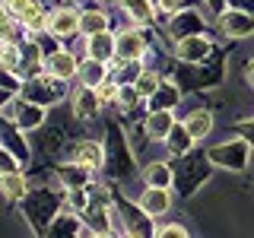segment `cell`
<instances>
[{
    "label": "cell",
    "mask_w": 254,
    "mask_h": 238,
    "mask_svg": "<svg viewBox=\"0 0 254 238\" xmlns=\"http://www.w3.org/2000/svg\"><path fill=\"white\" fill-rule=\"evenodd\" d=\"M210 156L197 153V149H188L185 156L178 159V169H175V187H178L181 197H194V190L210 178Z\"/></svg>",
    "instance_id": "6da1fadb"
},
{
    "label": "cell",
    "mask_w": 254,
    "mask_h": 238,
    "mask_svg": "<svg viewBox=\"0 0 254 238\" xmlns=\"http://www.w3.org/2000/svg\"><path fill=\"white\" fill-rule=\"evenodd\" d=\"M19 89H22V92H19L22 99L38 102V105H61V102L67 99L64 83H61V79H54V76H48V73H38V76L22 79Z\"/></svg>",
    "instance_id": "7a4b0ae2"
},
{
    "label": "cell",
    "mask_w": 254,
    "mask_h": 238,
    "mask_svg": "<svg viewBox=\"0 0 254 238\" xmlns=\"http://www.w3.org/2000/svg\"><path fill=\"white\" fill-rule=\"evenodd\" d=\"M54 197L48 187H38V190H29L22 197V219H29V226H35V232H48L45 219H54Z\"/></svg>",
    "instance_id": "3957f363"
},
{
    "label": "cell",
    "mask_w": 254,
    "mask_h": 238,
    "mask_svg": "<svg viewBox=\"0 0 254 238\" xmlns=\"http://www.w3.org/2000/svg\"><path fill=\"white\" fill-rule=\"evenodd\" d=\"M248 140H226L219 143V146L206 149V156H210V162L216 165V169H226V172H245L248 169Z\"/></svg>",
    "instance_id": "277c9868"
},
{
    "label": "cell",
    "mask_w": 254,
    "mask_h": 238,
    "mask_svg": "<svg viewBox=\"0 0 254 238\" xmlns=\"http://www.w3.org/2000/svg\"><path fill=\"white\" fill-rule=\"evenodd\" d=\"M105 156H108V175H115V178H124V175H130L133 149L127 146V137L121 133V127H108V146H105Z\"/></svg>",
    "instance_id": "5b68a950"
},
{
    "label": "cell",
    "mask_w": 254,
    "mask_h": 238,
    "mask_svg": "<svg viewBox=\"0 0 254 238\" xmlns=\"http://www.w3.org/2000/svg\"><path fill=\"white\" fill-rule=\"evenodd\" d=\"M79 16H83V10L73 3H61V6H51L48 10V26L45 32L54 38H70L79 32Z\"/></svg>",
    "instance_id": "8992f818"
},
{
    "label": "cell",
    "mask_w": 254,
    "mask_h": 238,
    "mask_svg": "<svg viewBox=\"0 0 254 238\" xmlns=\"http://www.w3.org/2000/svg\"><path fill=\"white\" fill-rule=\"evenodd\" d=\"M216 29L222 38H248L254 35V13L229 6V10L216 13Z\"/></svg>",
    "instance_id": "52a82bcc"
},
{
    "label": "cell",
    "mask_w": 254,
    "mask_h": 238,
    "mask_svg": "<svg viewBox=\"0 0 254 238\" xmlns=\"http://www.w3.org/2000/svg\"><path fill=\"white\" fill-rule=\"evenodd\" d=\"M210 54H213V38L203 32H194V35H185L175 42V60L181 63H203Z\"/></svg>",
    "instance_id": "ba28073f"
},
{
    "label": "cell",
    "mask_w": 254,
    "mask_h": 238,
    "mask_svg": "<svg viewBox=\"0 0 254 238\" xmlns=\"http://www.w3.org/2000/svg\"><path fill=\"white\" fill-rule=\"evenodd\" d=\"M76 70H79V60H76V54L70 51V48H54V51L45 54L42 73L61 79V83H70V79L76 76Z\"/></svg>",
    "instance_id": "9c48e42d"
},
{
    "label": "cell",
    "mask_w": 254,
    "mask_h": 238,
    "mask_svg": "<svg viewBox=\"0 0 254 238\" xmlns=\"http://www.w3.org/2000/svg\"><path fill=\"white\" fill-rule=\"evenodd\" d=\"M149 51L146 35L137 26H121L118 29V42H115V58L121 60H143V54Z\"/></svg>",
    "instance_id": "30bf717a"
},
{
    "label": "cell",
    "mask_w": 254,
    "mask_h": 238,
    "mask_svg": "<svg viewBox=\"0 0 254 238\" xmlns=\"http://www.w3.org/2000/svg\"><path fill=\"white\" fill-rule=\"evenodd\" d=\"M169 35H172V42H178V38H185V35H194V32H203L206 26H210V19L200 13V6H190V10H178L172 16L169 22Z\"/></svg>",
    "instance_id": "8fae6325"
},
{
    "label": "cell",
    "mask_w": 254,
    "mask_h": 238,
    "mask_svg": "<svg viewBox=\"0 0 254 238\" xmlns=\"http://www.w3.org/2000/svg\"><path fill=\"white\" fill-rule=\"evenodd\" d=\"M67 159L76 162V165H83V169H89V172H99L102 162H105V146H102L99 140H79V143L70 146Z\"/></svg>",
    "instance_id": "7c38bea8"
},
{
    "label": "cell",
    "mask_w": 254,
    "mask_h": 238,
    "mask_svg": "<svg viewBox=\"0 0 254 238\" xmlns=\"http://www.w3.org/2000/svg\"><path fill=\"white\" fill-rule=\"evenodd\" d=\"M19 130H38V127L45 124V105H38V102H29L22 99V95H16V121H13Z\"/></svg>",
    "instance_id": "4fadbf2b"
},
{
    "label": "cell",
    "mask_w": 254,
    "mask_h": 238,
    "mask_svg": "<svg viewBox=\"0 0 254 238\" xmlns=\"http://www.w3.org/2000/svg\"><path fill=\"white\" fill-rule=\"evenodd\" d=\"M137 203L143 206V210L149 213V216H165V213L172 210V190L169 187H143V194L137 197Z\"/></svg>",
    "instance_id": "5bb4252c"
},
{
    "label": "cell",
    "mask_w": 254,
    "mask_h": 238,
    "mask_svg": "<svg viewBox=\"0 0 254 238\" xmlns=\"http://www.w3.org/2000/svg\"><path fill=\"white\" fill-rule=\"evenodd\" d=\"M115 42H118V32H95V35H86V58H95L102 63H108L115 58Z\"/></svg>",
    "instance_id": "9a60e30c"
},
{
    "label": "cell",
    "mask_w": 254,
    "mask_h": 238,
    "mask_svg": "<svg viewBox=\"0 0 254 238\" xmlns=\"http://www.w3.org/2000/svg\"><path fill=\"white\" fill-rule=\"evenodd\" d=\"M121 10L133 26H153V22H159L156 0H121Z\"/></svg>",
    "instance_id": "2e32d148"
},
{
    "label": "cell",
    "mask_w": 254,
    "mask_h": 238,
    "mask_svg": "<svg viewBox=\"0 0 254 238\" xmlns=\"http://www.w3.org/2000/svg\"><path fill=\"white\" fill-rule=\"evenodd\" d=\"M99 108H102V102L95 95V89H89V86H79V92L70 95V111H73L76 121H92Z\"/></svg>",
    "instance_id": "e0dca14e"
},
{
    "label": "cell",
    "mask_w": 254,
    "mask_h": 238,
    "mask_svg": "<svg viewBox=\"0 0 254 238\" xmlns=\"http://www.w3.org/2000/svg\"><path fill=\"white\" fill-rule=\"evenodd\" d=\"M108 76H111L108 63H102V60H95V58H86V60H79V70H76V79H79V86H89V89H95V86H102Z\"/></svg>",
    "instance_id": "ac0fdd59"
},
{
    "label": "cell",
    "mask_w": 254,
    "mask_h": 238,
    "mask_svg": "<svg viewBox=\"0 0 254 238\" xmlns=\"http://www.w3.org/2000/svg\"><path fill=\"white\" fill-rule=\"evenodd\" d=\"M83 213L70 210V206H64L58 216L51 219V226H48V235H79V229H83Z\"/></svg>",
    "instance_id": "d6986e66"
},
{
    "label": "cell",
    "mask_w": 254,
    "mask_h": 238,
    "mask_svg": "<svg viewBox=\"0 0 254 238\" xmlns=\"http://www.w3.org/2000/svg\"><path fill=\"white\" fill-rule=\"evenodd\" d=\"M0 194H3V200L19 203L22 197L29 194V181H26V175H22L19 169H16V172H3V175H0Z\"/></svg>",
    "instance_id": "ffe728a7"
},
{
    "label": "cell",
    "mask_w": 254,
    "mask_h": 238,
    "mask_svg": "<svg viewBox=\"0 0 254 238\" xmlns=\"http://www.w3.org/2000/svg\"><path fill=\"white\" fill-rule=\"evenodd\" d=\"M185 127H188V133L194 140H203V137H210L213 133V111H206V108H194L190 115L185 118Z\"/></svg>",
    "instance_id": "44dd1931"
},
{
    "label": "cell",
    "mask_w": 254,
    "mask_h": 238,
    "mask_svg": "<svg viewBox=\"0 0 254 238\" xmlns=\"http://www.w3.org/2000/svg\"><path fill=\"white\" fill-rule=\"evenodd\" d=\"M143 181H146L149 187H172L175 184V169L169 162H146Z\"/></svg>",
    "instance_id": "7402d4cb"
},
{
    "label": "cell",
    "mask_w": 254,
    "mask_h": 238,
    "mask_svg": "<svg viewBox=\"0 0 254 238\" xmlns=\"http://www.w3.org/2000/svg\"><path fill=\"white\" fill-rule=\"evenodd\" d=\"M172 124H175L172 108H156V111H149V115H146V130H149V137H153V140H165V137H169V130H172Z\"/></svg>",
    "instance_id": "603a6c76"
},
{
    "label": "cell",
    "mask_w": 254,
    "mask_h": 238,
    "mask_svg": "<svg viewBox=\"0 0 254 238\" xmlns=\"http://www.w3.org/2000/svg\"><path fill=\"white\" fill-rule=\"evenodd\" d=\"M111 22V16L105 10H99V6H86L83 16H79V32L83 35H95V32H105Z\"/></svg>",
    "instance_id": "cb8c5ba5"
},
{
    "label": "cell",
    "mask_w": 254,
    "mask_h": 238,
    "mask_svg": "<svg viewBox=\"0 0 254 238\" xmlns=\"http://www.w3.org/2000/svg\"><path fill=\"white\" fill-rule=\"evenodd\" d=\"M162 143H165V149H169L172 156H185L188 149H190V143H194V137H190V133H188L185 121H181V124H172L169 137H165Z\"/></svg>",
    "instance_id": "d4e9b609"
},
{
    "label": "cell",
    "mask_w": 254,
    "mask_h": 238,
    "mask_svg": "<svg viewBox=\"0 0 254 238\" xmlns=\"http://www.w3.org/2000/svg\"><path fill=\"white\" fill-rule=\"evenodd\" d=\"M149 111H156V108H175L181 102V89L178 86H172V83H159V89L149 95Z\"/></svg>",
    "instance_id": "484cf974"
},
{
    "label": "cell",
    "mask_w": 254,
    "mask_h": 238,
    "mask_svg": "<svg viewBox=\"0 0 254 238\" xmlns=\"http://www.w3.org/2000/svg\"><path fill=\"white\" fill-rule=\"evenodd\" d=\"M89 175H92L89 169L70 162V165H61V169H58V181L64 187H86V184H89Z\"/></svg>",
    "instance_id": "4316f807"
},
{
    "label": "cell",
    "mask_w": 254,
    "mask_h": 238,
    "mask_svg": "<svg viewBox=\"0 0 254 238\" xmlns=\"http://www.w3.org/2000/svg\"><path fill=\"white\" fill-rule=\"evenodd\" d=\"M0 67L13 70V73L19 76V67H22V45L19 42H0Z\"/></svg>",
    "instance_id": "83f0119b"
},
{
    "label": "cell",
    "mask_w": 254,
    "mask_h": 238,
    "mask_svg": "<svg viewBox=\"0 0 254 238\" xmlns=\"http://www.w3.org/2000/svg\"><path fill=\"white\" fill-rule=\"evenodd\" d=\"M22 35H26V29H22L19 16H0V42H22Z\"/></svg>",
    "instance_id": "f1b7e54d"
},
{
    "label": "cell",
    "mask_w": 254,
    "mask_h": 238,
    "mask_svg": "<svg viewBox=\"0 0 254 238\" xmlns=\"http://www.w3.org/2000/svg\"><path fill=\"white\" fill-rule=\"evenodd\" d=\"M159 83H162V79H159L156 67H143V70H140V76L133 79V86H137L140 99H149V95H153V92L159 89Z\"/></svg>",
    "instance_id": "f546056e"
},
{
    "label": "cell",
    "mask_w": 254,
    "mask_h": 238,
    "mask_svg": "<svg viewBox=\"0 0 254 238\" xmlns=\"http://www.w3.org/2000/svg\"><path fill=\"white\" fill-rule=\"evenodd\" d=\"M115 105H121V108H137L140 105V92H137V86H121V92H118V102Z\"/></svg>",
    "instance_id": "4dcf8cb0"
},
{
    "label": "cell",
    "mask_w": 254,
    "mask_h": 238,
    "mask_svg": "<svg viewBox=\"0 0 254 238\" xmlns=\"http://www.w3.org/2000/svg\"><path fill=\"white\" fill-rule=\"evenodd\" d=\"M16 169H19V156L10 153L6 146H0V175H3V172H16Z\"/></svg>",
    "instance_id": "1f68e13d"
},
{
    "label": "cell",
    "mask_w": 254,
    "mask_h": 238,
    "mask_svg": "<svg viewBox=\"0 0 254 238\" xmlns=\"http://www.w3.org/2000/svg\"><path fill=\"white\" fill-rule=\"evenodd\" d=\"M235 137L248 140L251 146H254V121H238V124H235Z\"/></svg>",
    "instance_id": "d6a6232c"
},
{
    "label": "cell",
    "mask_w": 254,
    "mask_h": 238,
    "mask_svg": "<svg viewBox=\"0 0 254 238\" xmlns=\"http://www.w3.org/2000/svg\"><path fill=\"white\" fill-rule=\"evenodd\" d=\"M156 235H188L181 222H169V226H156Z\"/></svg>",
    "instance_id": "836d02e7"
},
{
    "label": "cell",
    "mask_w": 254,
    "mask_h": 238,
    "mask_svg": "<svg viewBox=\"0 0 254 238\" xmlns=\"http://www.w3.org/2000/svg\"><path fill=\"white\" fill-rule=\"evenodd\" d=\"M6 3V10H10L13 16H19L22 10H26V6H32V3H38V0H3Z\"/></svg>",
    "instance_id": "e575fe53"
},
{
    "label": "cell",
    "mask_w": 254,
    "mask_h": 238,
    "mask_svg": "<svg viewBox=\"0 0 254 238\" xmlns=\"http://www.w3.org/2000/svg\"><path fill=\"white\" fill-rule=\"evenodd\" d=\"M203 6L210 13H222V10H226V0H203Z\"/></svg>",
    "instance_id": "d590c367"
},
{
    "label": "cell",
    "mask_w": 254,
    "mask_h": 238,
    "mask_svg": "<svg viewBox=\"0 0 254 238\" xmlns=\"http://www.w3.org/2000/svg\"><path fill=\"white\" fill-rule=\"evenodd\" d=\"M245 83H248V89H254V58L245 63Z\"/></svg>",
    "instance_id": "8d00e7d4"
},
{
    "label": "cell",
    "mask_w": 254,
    "mask_h": 238,
    "mask_svg": "<svg viewBox=\"0 0 254 238\" xmlns=\"http://www.w3.org/2000/svg\"><path fill=\"white\" fill-rule=\"evenodd\" d=\"M229 6H238V10H248V13H254V0H226Z\"/></svg>",
    "instance_id": "74e56055"
},
{
    "label": "cell",
    "mask_w": 254,
    "mask_h": 238,
    "mask_svg": "<svg viewBox=\"0 0 254 238\" xmlns=\"http://www.w3.org/2000/svg\"><path fill=\"white\" fill-rule=\"evenodd\" d=\"M0 146H3V143H0Z\"/></svg>",
    "instance_id": "f35d334b"
}]
</instances>
